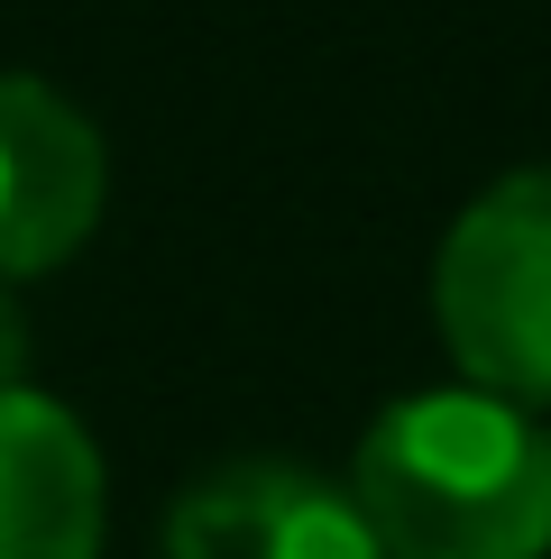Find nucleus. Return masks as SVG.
<instances>
[{"label":"nucleus","mask_w":551,"mask_h":559,"mask_svg":"<svg viewBox=\"0 0 551 559\" xmlns=\"http://www.w3.org/2000/svg\"><path fill=\"white\" fill-rule=\"evenodd\" d=\"M350 504L386 559H542L551 550V431L488 385L396 394L359 431Z\"/></svg>","instance_id":"f257e3e1"},{"label":"nucleus","mask_w":551,"mask_h":559,"mask_svg":"<svg viewBox=\"0 0 551 559\" xmlns=\"http://www.w3.org/2000/svg\"><path fill=\"white\" fill-rule=\"evenodd\" d=\"M432 321L459 385L551 404V166L496 175L432 258Z\"/></svg>","instance_id":"f03ea898"},{"label":"nucleus","mask_w":551,"mask_h":559,"mask_svg":"<svg viewBox=\"0 0 551 559\" xmlns=\"http://www.w3.org/2000/svg\"><path fill=\"white\" fill-rule=\"evenodd\" d=\"M110 193L102 129L37 74H0V285L65 266Z\"/></svg>","instance_id":"7ed1b4c3"},{"label":"nucleus","mask_w":551,"mask_h":559,"mask_svg":"<svg viewBox=\"0 0 551 559\" xmlns=\"http://www.w3.org/2000/svg\"><path fill=\"white\" fill-rule=\"evenodd\" d=\"M166 559H386L350 486L304 459H230L184 486L166 514Z\"/></svg>","instance_id":"20e7f679"},{"label":"nucleus","mask_w":551,"mask_h":559,"mask_svg":"<svg viewBox=\"0 0 551 559\" xmlns=\"http://www.w3.org/2000/svg\"><path fill=\"white\" fill-rule=\"evenodd\" d=\"M0 559H102V450L56 394H0Z\"/></svg>","instance_id":"39448f33"},{"label":"nucleus","mask_w":551,"mask_h":559,"mask_svg":"<svg viewBox=\"0 0 551 559\" xmlns=\"http://www.w3.org/2000/svg\"><path fill=\"white\" fill-rule=\"evenodd\" d=\"M28 385V312H19V294L0 285V394Z\"/></svg>","instance_id":"423d86ee"}]
</instances>
